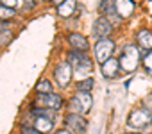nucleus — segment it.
I'll use <instances>...</instances> for the list:
<instances>
[{
	"label": "nucleus",
	"mask_w": 152,
	"mask_h": 134,
	"mask_svg": "<svg viewBox=\"0 0 152 134\" xmlns=\"http://www.w3.org/2000/svg\"><path fill=\"white\" fill-rule=\"evenodd\" d=\"M150 122H152V111H148L147 107L141 106V107H136L131 111V114L127 118V127L131 130H141Z\"/></svg>",
	"instance_id": "1"
},
{
	"label": "nucleus",
	"mask_w": 152,
	"mask_h": 134,
	"mask_svg": "<svg viewBox=\"0 0 152 134\" xmlns=\"http://www.w3.org/2000/svg\"><path fill=\"white\" fill-rule=\"evenodd\" d=\"M68 63L72 66V70L73 72H77L79 75H86L91 72L93 68V64H91V59L86 55V52H79V50H72L68 54Z\"/></svg>",
	"instance_id": "2"
},
{
	"label": "nucleus",
	"mask_w": 152,
	"mask_h": 134,
	"mask_svg": "<svg viewBox=\"0 0 152 134\" xmlns=\"http://www.w3.org/2000/svg\"><path fill=\"white\" fill-rule=\"evenodd\" d=\"M140 50L136 48V45H125L120 55V68L125 72H134L138 68V63H140Z\"/></svg>",
	"instance_id": "3"
},
{
	"label": "nucleus",
	"mask_w": 152,
	"mask_h": 134,
	"mask_svg": "<svg viewBox=\"0 0 152 134\" xmlns=\"http://www.w3.org/2000/svg\"><path fill=\"white\" fill-rule=\"evenodd\" d=\"M91 104H93V100L88 91H77L70 100V109L75 114H86V113H90Z\"/></svg>",
	"instance_id": "4"
},
{
	"label": "nucleus",
	"mask_w": 152,
	"mask_h": 134,
	"mask_svg": "<svg viewBox=\"0 0 152 134\" xmlns=\"http://www.w3.org/2000/svg\"><path fill=\"white\" fill-rule=\"evenodd\" d=\"M113 50H115V43H113V39H99L97 43H95V47H93V52H95V59L100 63V64H104L107 59H111V54H113Z\"/></svg>",
	"instance_id": "5"
},
{
	"label": "nucleus",
	"mask_w": 152,
	"mask_h": 134,
	"mask_svg": "<svg viewBox=\"0 0 152 134\" xmlns=\"http://www.w3.org/2000/svg\"><path fill=\"white\" fill-rule=\"evenodd\" d=\"M72 66H70V63L68 61H64V63H59L57 66H56V70H54V79H56V82L61 86V88H66L68 86V82H70V79H72Z\"/></svg>",
	"instance_id": "6"
},
{
	"label": "nucleus",
	"mask_w": 152,
	"mask_h": 134,
	"mask_svg": "<svg viewBox=\"0 0 152 134\" xmlns=\"http://www.w3.org/2000/svg\"><path fill=\"white\" fill-rule=\"evenodd\" d=\"M64 123L75 134H83L86 130V125H88V122L83 118V114H75V113H68L64 116Z\"/></svg>",
	"instance_id": "7"
},
{
	"label": "nucleus",
	"mask_w": 152,
	"mask_h": 134,
	"mask_svg": "<svg viewBox=\"0 0 152 134\" xmlns=\"http://www.w3.org/2000/svg\"><path fill=\"white\" fill-rule=\"evenodd\" d=\"M36 104H39V107H45V109H61L63 107V98L61 95L57 93H50V95H39L36 98Z\"/></svg>",
	"instance_id": "8"
},
{
	"label": "nucleus",
	"mask_w": 152,
	"mask_h": 134,
	"mask_svg": "<svg viewBox=\"0 0 152 134\" xmlns=\"http://www.w3.org/2000/svg\"><path fill=\"white\" fill-rule=\"evenodd\" d=\"M111 31H113V25H111V22L106 16H100V18L95 20V23H93V34H95V38L106 39L111 34Z\"/></svg>",
	"instance_id": "9"
},
{
	"label": "nucleus",
	"mask_w": 152,
	"mask_h": 134,
	"mask_svg": "<svg viewBox=\"0 0 152 134\" xmlns=\"http://www.w3.org/2000/svg\"><path fill=\"white\" fill-rule=\"evenodd\" d=\"M68 43L72 45V48H73V50H79V52H86V50L90 48L88 39H86L83 34H77V32L68 34Z\"/></svg>",
	"instance_id": "10"
},
{
	"label": "nucleus",
	"mask_w": 152,
	"mask_h": 134,
	"mask_svg": "<svg viewBox=\"0 0 152 134\" xmlns=\"http://www.w3.org/2000/svg\"><path fill=\"white\" fill-rule=\"evenodd\" d=\"M115 9L120 18H127L134 11V2L132 0H115Z\"/></svg>",
	"instance_id": "11"
},
{
	"label": "nucleus",
	"mask_w": 152,
	"mask_h": 134,
	"mask_svg": "<svg viewBox=\"0 0 152 134\" xmlns=\"http://www.w3.org/2000/svg\"><path fill=\"white\" fill-rule=\"evenodd\" d=\"M118 68H120V61L115 59V57H111V59H107V61L102 64V75L107 77V79H113V77H116Z\"/></svg>",
	"instance_id": "12"
},
{
	"label": "nucleus",
	"mask_w": 152,
	"mask_h": 134,
	"mask_svg": "<svg viewBox=\"0 0 152 134\" xmlns=\"http://www.w3.org/2000/svg\"><path fill=\"white\" fill-rule=\"evenodd\" d=\"M136 39H138V45H140L141 50H152V32L150 31L141 29L136 34Z\"/></svg>",
	"instance_id": "13"
},
{
	"label": "nucleus",
	"mask_w": 152,
	"mask_h": 134,
	"mask_svg": "<svg viewBox=\"0 0 152 134\" xmlns=\"http://www.w3.org/2000/svg\"><path fill=\"white\" fill-rule=\"evenodd\" d=\"M75 9H77V0H64L61 6H57V15L63 18H68L73 15Z\"/></svg>",
	"instance_id": "14"
},
{
	"label": "nucleus",
	"mask_w": 152,
	"mask_h": 134,
	"mask_svg": "<svg viewBox=\"0 0 152 134\" xmlns=\"http://www.w3.org/2000/svg\"><path fill=\"white\" fill-rule=\"evenodd\" d=\"M52 127H54V120L45 118V116H36V120H34V129L36 130H39L41 134H47V132L52 130Z\"/></svg>",
	"instance_id": "15"
},
{
	"label": "nucleus",
	"mask_w": 152,
	"mask_h": 134,
	"mask_svg": "<svg viewBox=\"0 0 152 134\" xmlns=\"http://www.w3.org/2000/svg\"><path fill=\"white\" fill-rule=\"evenodd\" d=\"M99 11H100L104 16H115V15H116V9H115V0H100Z\"/></svg>",
	"instance_id": "16"
},
{
	"label": "nucleus",
	"mask_w": 152,
	"mask_h": 134,
	"mask_svg": "<svg viewBox=\"0 0 152 134\" xmlns=\"http://www.w3.org/2000/svg\"><path fill=\"white\" fill-rule=\"evenodd\" d=\"M140 57L143 61V66H145L147 74L152 75V50H141L140 52Z\"/></svg>",
	"instance_id": "17"
},
{
	"label": "nucleus",
	"mask_w": 152,
	"mask_h": 134,
	"mask_svg": "<svg viewBox=\"0 0 152 134\" xmlns=\"http://www.w3.org/2000/svg\"><path fill=\"white\" fill-rule=\"evenodd\" d=\"M36 91H38L39 95H50V93H52V82L47 81V79L39 81V82L36 84Z\"/></svg>",
	"instance_id": "18"
},
{
	"label": "nucleus",
	"mask_w": 152,
	"mask_h": 134,
	"mask_svg": "<svg viewBox=\"0 0 152 134\" xmlns=\"http://www.w3.org/2000/svg\"><path fill=\"white\" fill-rule=\"evenodd\" d=\"M93 79L91 77H88V79H81L79 82H77V91H88L90 93V90L93 88Z\"/></svg>",
	"instance_id": "19"
},
{
	"label": "nucleus",
	"mask_w": 152,
	"mask_h": 134,
	"mask_svg": "<svg viewBox=\"0 0 152 134\" xmlns=\"http://www.w3.org/2000/svg\"><path fill=\"white\" fill-rule=\"evenodd\" d=\"M13 16H15V9L6 7V6L0 4V22H7V20L13 18Z\"/></svg>",
	"instance_id": "20"
},
{
	"label": "nucleus",
	"mask_w": 152,
	"mask_h": 134,
	"mask_svg": "<svg viewBox=\"0 0 152 134\" xmlns=\"http://www.w3.org/2000/svg\"><path fill=\"white\" fill-rule=\"evenodd\" d=\"M32 113H34V116H45V118H50V120H54V118H56V111H54V109L39 107V109H34Z\"/></svg>",
	"instance_id": "21"
},
{
	"label": "nucleus",
	"mask_w": 152,
	"mask_h": 134,
	"mask_svg": "<svg viewBox=\"0 0 152 134\" xmlns=\"http://www.w3.org/2000/svg\"><path fill=\"white\" fill-rule=\"evenodd\" d=\"M13 39V32L9 29H2L0 31V45H7Z\"/></svg>",
	"instance_id": "22"
},
{
	"label": "nucleus",
	"mask_w": 152,
	"mask_h": 134,
	"mask_svg": "<svg viewBox=\"0 0 152 134\" xmlns=\"http://www.w3.org/2000/svg\"><path fill=\"white\" fill-rule=\"evenodd\" d=\"M0 4H2V6H6V7H11V9H15V7L18 6V0H0Z\"/></svg>",
	"instance_id": "23"
},
{
	"label": "nucleus",
	"mask_w": 152,
	"mask_h": 134,
	"mask_svg": "<svg viewBox=\"0 0 152 134\" xmlns=\"http://www.w3.org/2000/svg\"><path fill=\"white\" fill-rule=\"evenodd\" d=\"M22 134H41V132L36 130L34 127H29V125L25 127V125H23V127H22Z\"/></svg>",
	"instance_id": "24"
},
{
	"label": "nucleus",
	"mask_w": 152,
	"mask_h": 134,
	"mask_svg": "<svg viewBox=\"0 0 152 134\" xmlns=\"http://www.w3.org/2000/svg\"><path fill=\"white\" fill-rule=\"evenodd\" d=\"M143 107H147L148 111H152V95H148V97L143 98Z\"/></svg>",
	"instance_id": "25"
},
{
	"label": "nucleus",
	"mask_w": 152,
	"mask_h": 134,
	"mask_svg": "<svg viewBox=\"0 0 152 134\" xmlns=\"http://www.w3.org/2000/svg\"><path fill=\"white\" fill-rule=\"evenodd\" d=\"M34 0H25V2H23V7H25V11H31L32 7H34Z\"/></svg>",
	"instance_id": "26"
},
{
	"label": "nucleus",
	"mask_w": 152,
	"mask_h": 134,
	"mask_svg": "<svg viewBox=\"0 0 152 134\" xmlns=\"http://www.w3.org/2000/svg\"><path fill=\"white\" fill-rule=\"evenodd\" d=\"M56 134H73V132H72V130H68V129H59Z\"/></svg>",
	"instance_id": "27"
},
{
	"label": "nucleus",
	"mask_w": 152,
	"mask_h": 134,
	"mask_svg": "<svg viewBox=\"0 0 152 134\" xmlns=\"http://www.w3.org/2000/svg\"><path fill=\"white\" fill-rule=\"evenodd\" d=\"M52 2H54V4H56V6H61V4H63V2H64V0H52Z\"/></svg>",
	"instance_id": "28"
},
{
	"label": "nucleus",
	"mask_w": 152,
	"mask_h": 134,
	"mask_svg": "<svg viewBox=\"0 0 152 134\" xmlns=\"http://www.w3.org/2000/svg\"><path fill=\"white\" fill-rule=\"evenodd\" d=\"M127 134H140V132H127Z\"/></svg>",
	"instance_id": "29"
},
{
	"label": "nucleus",
	"mask_w": 152,
	"mask_h": 134,
	"mask_svg": "<svg viewBox=\"0 0 152 134\" xmlns=\"http://www.w3.org/2000/svg\"><path fill=\"white\" fill-rule=\"evenodd\" d=\"M34 2H36V4H38V2H43V0H34Z\"/></svg>",
	"instance_id": "30"
},
{
	"label": "nucleus",
	"mask_w": 152,
	"mask_h": 134,
	"mask_svg": "<svg viewBox=\"0 0 152 134\" xmlns=\"http://www.w3.org/2000/svg\"><path fill=\"white\" fill-rule=\"evenodd\" d=\"M0 25H4V23H2V22H0Z\"/></svg>",
	"instance_id": "31"
}]
</instances>
